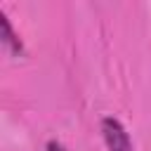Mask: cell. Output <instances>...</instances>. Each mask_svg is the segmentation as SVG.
<instances>
[{
  "label": "cell",
  "mask_w": 151,
  "mask_h": 151,
  "mask_svg": "<svg viewBox=\"0 0 151 151\" xmlns=\"http://www.w3.org/2000/svg\"><path fill=\"white\" fill-rule=\"evenodd\" d=\"M101 132H104V142H106V149L109 151H134L125 127L120 125V120L116 118H104L101 120Z\"/></svg>",
  "instance_id": "6da1fadb"
},
{
  "label": "cell",
  "mask_w": 151,
  "mask_h": 151,
  "mask_svg": "<svg viewBox=\"0 0 151 151\" xmlns=\"http://www.w3.org/2000/svg\"><path fill=\"white\" fill-rule=\"evenodd\" d=\"M0 24H2V42H5V47L12 52V54H21V42H19V38L14 35V31H12V26H9V19L0 12Z\"/></svg>",
  "instance_id": "7a4b0ae2"
},
{
  "label": "cell",
  "mask_w": 151,
  "mask_h": 151,
  "mask_svg": "<svg viewBox=\"0 0 151 151\" xmlns=\"http://www.w3.org/2000/svg\"><path fill=\"white\" fill-rule=\"evenodd\" d=\"M47 151H68L64 144H59V142H50L47 144Z\"/></svg>",
  "instance_id": "3957f363"
}]
</instances>
